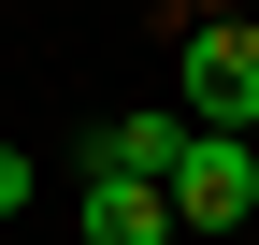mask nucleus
<instances>
[{
    "instance_id": "f257e3e1",
    "label": "nucleus",
    "mask_w": 259,
    "mask_h": 245,
    "mask_svg": "<svg viewBox=\"0 0 259 245\" xmlns=\"http://www.w3.org/2000/svg\"><path fill=\"white\" fill-rule=\"evenodd\" d=\"M173 115L259 144V29H245V15H187V29H173Z\"/></svg>"
},
{
    "instance_id": "f03ea898",
    "label": "nucleus",
    "mask_w": 259,
    "mask_h": 245,
    "mask_svg": "<svg viewBox=\"0 0 259 245\" xmlns=\"http://www.w3.org/2000/svg\"><path fill=\"white\" fill-rule=\"evenodd\" d=\"M173 217H187V231H231V217H259V144H231V130H187V159H173Z\"/></svg>"
},
{
    "instance_id": "7ed1b4c3",
    "label": "nucleus",
    "mask_w": 259,
    "mask_h": 245,
    "mask_svg": "<svg viewBox=\"0 0 259 245\" xmlns=\"http://www.w3.org/2000/svg\"><path fill=\"white\" fill-rule=\"evenodd\" d=\"M173 159H187V115H173V101L101 115V130H87V173H130V188H173Z\"/></svg>"
},
{
    "instance_id": "20e7f679",
    "label": "nucleus",
    "mask_w": 259,
    "mask_h": 245,
    "mask_svg": "<svg viewBox=\"0 0 259 245\" xmlns=\"http://www.w3.org/2000/svg\"><path fill=\"white\" fill-rule=\"evenodd\" d=\"M173 188H130V173H87V245H173Z\"/></svg>"
},
{
    "instance_id": "39448f33",
    "label": "nucleus",
    "mask_w": 259,
    "mask_h": 245,
    "mask_svg": "<svg viewBox=\"0 0 259 245\" xmlns=\"http://www.w3.org/2000/svg\"><path fill=\"white\" fill-rule=\"evenodd\" d=\"M0 217H29V144H0Z\"/></svg>"
}]
</instances>
